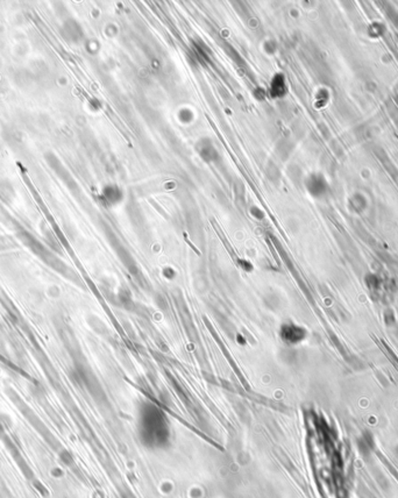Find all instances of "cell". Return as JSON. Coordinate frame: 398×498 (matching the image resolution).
I'll return each instance as SVG.
<instances>
[{
	"mask_svg": "<svg viewBox=\"0 0 398 498\" xmlns=\"http://www.w3.org/2000/svg\"><path fill=\"white\" fill-rule=\"evenodd\" d=\"M281 339L287 345L294 346L303 342L308 337V332L303 326L296 325L293 323L283 324L279 330Z\"/></svg>",
	"mask_w": 398,
	"mask_h": 498,
	"instance_id": "6da1fadb",
	"label": "cell"
},
{
	"mask_svg": "<svg viewBox=\"0 0 398 498\" xmlns=\"http://www.w3.org/2000/svg\"><path fill=\"white\" fill-rule=\"evenodd\" d=\"M366 283H367L368 287H369L370 290H374V291L375 290H378L379 285H381V282H379V278L376 275H374V274H369V275L366 276Z\"/></svg>",
	"mask_w": 398,
	"mask_h": 498,
	"instance_id": "7a4b0ae2",
	"label": "cell"
}]
</instances>
